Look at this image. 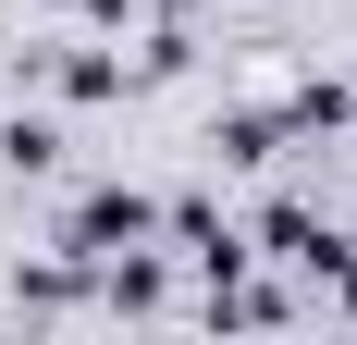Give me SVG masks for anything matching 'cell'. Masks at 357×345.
Segmentation results:
<instances>
[{
  "instance_id": "obj_1",
  "label": "cell",
  "mask_w": 357,
  "mask_h": 345,
  "mask_svg": "<svg viewBox=\"0 0 357 345\" xmlns=\"http://www.w3.org/2000/svg\"><path fill=\"white\" fill-rule=\"evenodd\" d=\"M160 235V198L148 185H74V210H62V259H123V247H148Z\"/></svg>"
},
{
  "instance_id": "obj_2",
  "label": "cell",
  "mask_w": 357,
  "mask_h": 345,
  "mask_svg": "<svg viewBox=\"0 0 357 345\" xmlns=\"http://www.w3.org/2000/svg\"><path fill=\"white\" fill-rule=\"evenodd\" d=\"M259 259H284V272H308V284H333V259H345V235H333L308 198H271L259 210Z\"/></svg>"
},
{
  "instance_id": "obj_3",
  "label": "cell",
  "mask_w": 357,
  "mask_h": 345,
  "mask_svg": "<svg viewBox=\"0 0 357 345\" xmlns=\"http://www.w3.org/2000/svg\"><path fill=\"white\" fill-rule=\"evenodd\" d=\"M25 74H37V87H62L74 111H99V99H123V87H136V74L111 62V50H86V37H62V50H25Z\"/></svg>"
},
{
  "instance_id": "obj_4",
  "label": "cell",
  "mask_w": 357,
  "mask_h": 345,
  "mask_svg": "<svg viewBox=\"0 0 357 345\" xmlns=\"http://www.w3.org/2000/svg\"><path fill=\"white\" fill-rule=\"evenodd\" d=\"M345 124H357V87H345V74H308V87L284 99V136H345Z\"/></svg>"
},
{
  "instance_id": "obj_5",
  "label": "cell",
  "mask_w": 357,
  "mask_h": 345,
  "mask_svg": "<svg viewBox=\"0 0 357 345\" xmlns=\"http://www.w3.org/2000/svg\"><path fill=\"white\" fill-rule=\"evenodd\" d=\"M210 148H222L234 172H259L271 148H284V111H222V124H210Z\"/></svg>"
},
{
  "instance_id": "obj_6",
  "label": "cell",
  "mask_w": 357,
  "mask_h": 345,
  "mask_svg": "<svg viewBox=\"0 0 357 345\" xmlns=\"http://www.w3.org/2000/svg\"><path fill=\"white\" fill-rule=\"evenodd\" d=\"M0 172H62V124L50 111H13L0 124Z\"/></svg>"
},
{
  "instance_id": "obj_7",
  "label": "cell",
  "mask_w": 357,
  "mask_h": 345,
  "mask_svg": "<svg viewBox=\"0 0 357 345\" xmlns=\"http://www.w3.org/2000/svg\"><path fill=\"white\" fill-rule=\"evenodd\" d=\"M74 13H86V25H136L148 0H74Z\"/></svg>"
},
{
  "instance_id": "obj_8",
  "label": "cell",
  "mask_w": 357,
  "mask_h": 345,
  "mask_svg": "<svg viewBox=\"0 0 357 345\" xmlns=\"http://www.w3.org/2000/svg\"><path fill=\"white\" fill-rule=\"evenodd\" d=\"M345 136H357V124H345Z\"/></svg>"
}]
</instances>
